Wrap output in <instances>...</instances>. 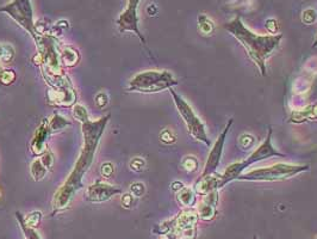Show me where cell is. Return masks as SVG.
<instances>
[{
	"instance_id": "obj_46",
	"label": "cell",
	"mask_w": 317,
	"mask_h": 239,
	"mask_svg": "<svg viewBox=\"0 0 317 239\" xmlns=\"http://www.w3.org/2000/svg\"><path fill=\"white\" fill-rule=\"evenodd\" d=\"M166 239H167V238H166Z\"/></svg>"
},
{
	"instance_id": "obj_3",
	"label": "cell",
	"mask_w": 317,
	"mask_h": 239,
	"mask_svg": "<svg viewBox=\"0 0 317 239\" xmlns=\"http://www.w3.org/2000/svg\"><path fill=\"white\" fill-rule=\"evenodd\" d=\"M57 38L51 35L38 36L36 45L38 53L34 57V62L42 67L44 79L50 87L55 86L64 80L66 74L64 73V66L61 64V53L58 52Z\"/></svg>"
},
{
	"instance_id": "obj_24",
	"label": "cell",
	"mask_w": 317,
	"mask_h": 239,
	"mask_svg": "<svg viewBox=\"0 0 317 239\" xmlns=\"http://www.w3.org/2000/svg\"><path fill=\"white\" fill-rule=\"evenodd\" d=\"M198 29L202 32V35H211L214 32L215 24L208 16L199 15L198 16Z\"/></svg>"
},
{
	"instance_id": "obj_20",
	"label": "cell",
	"mask_w": 317,
	"mask_h": 239,
	"mask_svg": "<svg viewBox=\"0 0 317 239\" xmlns=\"http://www.w3.org/2000/svg\"><path fill=\"white\" fill-rule=\"evenodd\" d=\"M312 120H313V117L311 113V107L308 106L305 108H302V109L293 110L289 121L292 123H303V122H306V121H312Z\"/></svg>"
},
{
	"instance_id": "obj_25",
	"label": "cell",
	"mask_w": 317,
	"mask_h": 239,
	"mask_svg": "<svg viewBox=\"0 0 317 239\" xmlns=\"http://www.w3.org/2000/svg\"><path fill=\"white\" fill-rule=\"evenodd\" d=\"M72 113H73L74 119L77 121H79V122H81V123H85V122H87V121H90L87 109L79 103L74 104L73 109H72Z\"/></svg>"
},
{
	"instance_id": "obj_7",
	"label": "cell",
	"mask_w": 317,
	"mask_h": 239,
	"mask_svg": "<svg viewBox=\"0 0 317 239\" xmlns=\"http://www.w3.org/2000/svg\"><path fill=\"white\" fill-rule=\"evenodd\" d=\"M0 12H5L22 27L25 31L32 36L35 42L37 41L38 35L36 31V23L34 21V9L31 0H11L9 4L0 8Z\"/></svg>"
},
{
	"instance_id": "obj_12",
	"label": "cell",
	"mask_w": 317,
	"mask_h": 239,
	"mask_svg": "<svg viewBox=\"0 0 317 239\" xmlns=\"http://www.w3.org/2000/svg\"><path fill=\"white\" fill-rule=\"evenodd\" d=\"M272 157H285V155L279 151L276 150V147L272 144V129H269L266 137L261 145H259L257 149H254L253 152L250 153V156L247 159L243 160V164L246 166V169L249 168L253 164H256L258 162L265 160L267 158H272Z\"/></svg>"
},
{
	"instance_id": "obj_22",
	"label": "cell",
	"mask_w": 317,
	"mask_h": 239,
	"mask_svg": "<svg viewBox=\"0 0 317 239\" xmlns=\"http://www.w3.org/2000/svg\"><path fill=\"white\" fill-rule=\"evenodd\" d=\"M197 213L201 220L210 221L215 218V215H216V206L209 205L207 202L202 201L199 207L197 208Z\"/></svg>"
},
{
	"instance_id": "obj_21",
	"label": "cell",
	"mask_w": 317,
	"mask_h": 239,
	"mask_svg": "<svg viewBox=\"0 0 317 239\" xmlns=\"http://www.w3.org/2000/svg\"><path fill=\"white\" fill-rule=\"evenodd\" d=\"M47 172H48V169L43 165L41 158L35 159L34 162L31 163L30 173H31L32 178H34V181L36 182L42 181V179L45 177V175H47Z\"/></svg>"
},
{
	"instance_id": "obj_16",
	"label": "cell",
	"mask_w": 317,
	"mask_h": 239,
	"mask_svg": "<svg viewBox=\"0 0 317 239\" xmlns=\"http://www.w3.org/2000/svg\"><path fill=\"white\" fill-rule=\"evenodd\" d=\"M246 170L247 169L243 164V160L242 162H236L234 163V164L228 166V168L224 170V172L220 175V184H218V189L224 188V186L229 184L230 182L237 181L238 177H240Z\"/></svg>"
},
{
	"instance_id": "obj_39",
	"label": "cell",
	"mask_w": 317,
	"mask_h": 239,
	"mask_svg": "<svg viewBox=\"0 0 317 239\" xmlns=\"http://www.w3.org/2000/svg\"><path fill=\"white\" fill-rule=\"evenodd\" d=\"M266 29L270 34L277 35L278 30H279V24L276 19H267L266 21Z\"/></svg>"
},
{
	"instance_id": "obj_6",
	"label": "cell",
	"mask_w": 317,
	"mask_h": 239,
	"mask_svg": "<svg viewBox=\"0 0 317 239\" xmlns=\"http://www.w3.org/2000/svg\"><path fill=\"white\" fill-rule=\"evenodd\" d=\"M169 93H171L173 102H174L176 109H178V113L180 114L182 121L185 122L186 128H187L192 139H195L198 142L204 144L207 146H211V140L208 136L205 124L197 116V114L195 113L192 107L187 103V101L179 93H176L173 87L169 89Z\"/></svg>"
},
{
	"instance_id": "obj_31",
	"label": "cell",
	"mask_w": 317,
	"mask_h": 239,
	"mask_svg": "<svg viewBox=\"0 0 317 239\" xmlns=\"http://www.w3.org/2000/svg\"><path fill=\"white\" fill-rule=\"evenodd\" d=\"M317 19V12L313 9L304 10L302 14V21L304 24H312Z\"/></svg>"
},
{
	"instance_id": "obj_42",
	"label": "cell",
	"mask_w": 317,
	"mask_h": 239,
	"mask_svg": "<svg viewBox=\"0 0 317 239\" xmlns=\"http://www.w3.org/2000/svg\"><path fill=\"white\" fill-rule=\"evenodd\" d=\"M317 47V37H316V40H315V42H313V44H312V48H316Z\"/></svg>"
},
{
	"instance_id": "obj_19",
	"label": "cell",
	"mask_w": 317,
	"mask_h": 239,
	"mask_svg": "<svg viewBox=\"0 0 317 239\" xmlns=\"http://www.w3.org/2000/svg\"><path fill=\"white\" fill-rule=\"evenodd\" d=\"M48 124H49V129H50L51 134L53 133H58L61 132L62 129H65L66 127L71 126V121H68L66 117H64L60 114L55 113L50 119L48 120Z\"/></svg>"
},
{
	"instance_id": "obj_10",
	"label": "cell",
	"mask_w": 317,
	"mask_h": 239,
	"mask_svg": "<svg viewBox=\"0 0 317 239\" xmlns=\"http://www.w3.org/2000/svg\"><path fill=\"white\" fill-rule=\"evenodd\" d=\"M141 0H128V5L117 19L120 32H134L143 44L146 43L145 37L139 29V16H137V8Z\"/></svg>"
},
{
	"instance_id": "obj_11",
	"label": "cell",
	"mask_w": 317,
	"mask_h": 239,
	"mask_svg": "<svg viewBox=\"0 0 317 239\" xmlns=\"http://www.w3.org/2000/svg\"><path fill=\"white\" fill-rule=\"evenodd\" d=\"M75 100H77V93L67 75L61 83L51 87V90L48 92V101L53 106L71 107L74 106Z\"/></svg>"
},
{
	"instance_id": "obj_29",
	"label": "cell",
	"mask_w": 317,
	"mask_h": 239,
	"mask_svg": "<svg viewBox=\"0 0 317 239\" xmlns=\"http://www.w3.org/2000/svg\"><path fill=\"white\" fill-rule=\"evenodd\" d=\"M16 80V73L14 70H3L0 74V83L3 85H11Z\"/></svg>"
},
{
	"instance_id": "obj_44",
	"label": "cell",
	"mask_w": 317,
	"mask_h": 239,
	"mask_svg": "<svg viewBox=\"0 0 317 239\" xmlns=\"http://www.w3.org/2000/svg\"><path fill=\"white\" fill-rule=\"evenodd\" d=\"M0 195H2V193H0Z\"/></svg>"
},
{
	"instance_id": "obj_27",
	"label": "cell",
	"mask_w": 317,
	"mask_h": 239,
	"mask_svg": "<svg viewBox=\"0 0 317 239\" xmlns=\"http://www.w3.org/2000/svg\"><path fill=\"white\" fill-rule=\"evenodd\" d=\"M182 168H184L185 171H187L188 173H192L195 171H197L199 162L198 159L194 156H186L184 159H182Z\"/></svg>"
},
{
	"instance_id": "obj_35",
	"label": "cell",
	"mask_w": 317,
	"mask_h": 239,
	"mask_svg": "<svg viewBox=\"0 0 317 239\" xmlns=\"http://www.w3.org/2000/svg\"><path fill=\"white\" fill-rule=\"evenodd\" d=\"M40 158H41L42 163H43V165L45 166V168H47L48 170H51V168H53V165H54V162H55L53 153H51L49 150H47L43 153V155L40 157Z\"/></svg>"
},
{
	"instance_id": "obj_17",
	"label": "cell",
	"mask_w": 317,
	"mask_h": 239,
	"mask_svg": "<svg viewBox=\"0 0 317 239\" xmlns=\"http://www.w3.org/2000/svg\"><path fill=\"white\" fill-rule=\"evenodd\" d=\"M196 192L194 188H182L180 192L176 193V200H178V204L184 208H191L194 207L196 204Z\"/></svg>"
},
{
	"instance_id": "obj_23",
	"label": "cell",
	"mask_w": 317,
	"mask_h": 239,
	"mask_svg": "<svg viewBox=\"0 0 317 239\" xmlns=\"http://www.w3.org/2000/svg\"><path fill=\"white\" fill-rule=\"evenodd\" d=\"M16 219H17V221L19 222V226H21L23 233H24L25 239H41V237L34 228L29 227V226L25 224L24 217H23L19 212H16Z\"/></svg>"
},
{
	"instance_id": "obj_40",
	"label": "cell",
	"mask_w": 317,
	"mask_h": 239,
	"mask_svg": "<svg viewBox=\"0 0 317 239\" xmlns=\"http://www.w3.org/2000/svg\"><path fill=\"white\" fill-rule=\"evenodd\" d=\"M182 188H185V185L182 184L181 182H174V183H172V190H174L175 193L180 192Z\"/></svg>"
},
{
	"instance_id": "obj_9",
	"label": "cell",
	"mask_w": 317,
	"mask_h": 239,
	"mask_svg": "<svg viewBox=\"0 0 317 239\" xmlns=\"http://www.w3.org/2000/svg\"><path fill=\"white\" fill-rule=\"evenodd\" d=\"M233 123H234L233 119H230L229 121H228L227 126L224 127V129L222 130V133L218 135L216 141H215L214 145H212L210 152H209V155H208L207 162H205L204 170H203L201 177H205V176L216 173L217 168L220 166L222 155H223L225 140H227V135H228V133H229V129L231 128V126H233Z\"/></svg>"
},
{
	"instance_id": "obj_32",
	"label": "cell",
	"mask_w": 317,
	"mask_h": 239,
	"mask_svg": "<svg viewBox=\"0 0 317 239\" xmlns=\"http://www.w3.org/2000/svg\"><path fill=\"white\" fill-rule=\"evenodd\" d=\"M145 166L146 162L145 159L141 158V157H135V158H133L129 163V168L135 172H141L142 170L145 169Z\"/></svg>"
},
{
	"instance_id": "obj_34",
	"label": "cell",
	"mask_w": 317,
	"mask_h": 239,
	"mask_svg": "<svg viewBox=\"0 0 317 239\" xmlns=\"http://www.w3.org/2000/svg\"><path fill=\"white\" fill-rule=\"evenodd\" d=\"M136 199L132 193H125L122 195V206L126 209H132L136 204Z\"/></svg>"
},
{
	"instance_id": "obj_36",
	"label": "cell",
	"mask_w": 317,
	"mask_h": 239,
	"mask_svg": "<svg viewBox=\"0 0 317 239\" xmlns=\"http://www.w3.org/2000/svg\"><path fill=\"white\" fill-rule=\"evenodd\" d=\"M129 192L132 193V194L135 196V198H141V196L145 194V192H146L145 184H143V183H140V182L133 183V184L130 185Z\"/></svg>"
},
{
	"instance_id": "obj_43",
	"label": "cell",
	"mask_w": 317,
	"mask_h": 239,
	"mask_svg": "<svg viewBox=\"0 0 317 239\" xmlns=\"http://www.w3.org/2000/svg\"><path fill=\"white\" fill-rule=\"evenodd\" d=\"M2 53H3V44H0V57H2Z\"/></svg>"
},
{
	"instance_id": "obj_26",
	"label": "cell",
	"mask_w": 317,
	"mask_h": 239,
	"mask_svg": "<svg viewBox=\"0 0 317 239\" xmlns=\"http://www.w3.org/2000/svg\"><path fill=\"white\" fill-rule=\"evenodd\" d=\"M42 218H43V215H42V213L40 211H34V212L29 213L27 217L24 218V221L29 227L34 228L35 230V228H37L38 226H40Z\"/></svg>"
},
{
	"instance_id": "obj_38",
	"label": "cell",
	"mask_w": 317,
	"mask_h": 239,
	"mask_svg": "<svg viewBox=\"0 0 317 239\" xmlns=\"http://www.w3.org/2000/svg\"><path fill=\"white\" fill-rule=\"evenodd\" d=\"M96 104L100 108V109L105 108L107 104H109V97H107V94L105 92L98 93L96 96Z\"/></svg>"
},
{
	"instance_id": "obj_45",
	"label": "cell",
	"mask_w": 317,
	"mask_h": 239,
	"mask_svg": "<svg viewBox=\"0 0 317 239\" xmlns=\"http://www.w3.org/2000/svg\"><path fill=\"white\" fill-rule=\"evenodd\" d=\"M254 239H257V238H254Z\"/></svg>"
},
{
	"instance_id": "obj_4",
	"label": "cell",
	"mask_w": 317,
	"mask_h": 239,
	"mask_svg": "<svg viewBox=\"0 0 317 239\" xmlns=\"http://www.w3.org/2000/svg\"><path fill=\"white\" fill-rule=\"evenodd\" d=\"M178 80L169 71H143L130 79L128 90L140 93H155L169 90L178 85Z\"/></svg>"
},
{
	"instance_id": "obj_41",
	"label": "cell",
	"mask_w": 317,
	"mask_h": 239,
	"mask_svg": "<svg viewBox=\"0 0 317 239\" xmlns=\"http://www.w3.org/2000/svg\"><path fill=\"white\" fill-rule=\"evenodd\" d=\"M311 113H312V117L313 120H317V103L311 104Z\"/></svg>"
},
{
	"instance_id": "obj_5",
	"label": "cell",
	"mask_w": 317,
	"mask_h": 239,
	"mask_svg": "<svg viewBox=\"0 0 317 239\" xmlns=\"http://www.w3.org/2000/svg\"><path fill=\"white\" fill-rule=\"evenodd\" d=\"M309 165H293L286 163H277L271 166L258 168L243 172L238 177L240 182H278L292 178L299 173L309 171Z\"/></svg>"
},
{
	"instance_id": "obj_14",
	"label": "cell",
	"mask_w": 317,
	"mask_h": 239,
	"mask_svg": "<svg viewBox=\"0 0 317 239\" xmlns=\"http://www.w3.org/2000/svg\"><path fill=\"white\" fill-rule=\"evenodd\" d=\"M50 129H49V124L48 120H43L41 122L40 126H38L37 130H36L34 137H32L31 144H30V150L31 152L34 153L35 156L41 157L45 151L48 150L47 141L48 137L50 136Z\"/></svg>"
},
{
	"instance_id": "obj_33",
	"label": "cell",
	"mask_w": 317,
	"mask_h": 239,
	"mask_svg": "<svg viewBox=\"0 0 317 239\" xmlns=\"http://www.w3.org/2000/svg\"><path fill=\"white\" fill-rule=\"evenodd\" d=\"M100 173L104 178H111L115 173V165L110 162L104 163L100 166Z\"/></svg>"
},
{
	"instance_id": "obj_2",
	"label": "cell",
	"mask_w": 317,
	"mask_h": 239,
	"mask_svg": "<svg viewBox=\"0 0 317 239\" xmlns=\"http://www.w3.org/2000/svg\"><path fill=\"white\" fill-rule=\"evenodd\" d=\"M223 28L233 37L240 42L241 45L246 49L248 57L251 59L254 65L261 75H266V60L271 57L282 42L283 35H257L250 31L243 24L242 19L236 17L231 22L225 23Z\"/></svg>"
},
{
	"instance_id": "obj_30",
	"label": "cell",
	"mask_w": 317,
	"mask_h": 239,
	"mask_svg": "<svg viewBox=\"0 0 317 239\" xmlns=\"http://www.w3.org/2000/svg\"><path fill=\"white\" fill-rule=\"evenodd\" d=\"M238 142H240V146L242 147L243 150H249L254 146L256 144V137L250 134H242L238 139Z\"/></svg>"
},
{
	"instance_id": "obj_28",
	"label": "cell",
	"mask_w": 317,
	"mask_h": 239,
	"mask_svg": "<svg viewBox=\"0 0 317 239\" xmlns=\"http://www.w3.org/2000/svg\"><path fill=\"white\" fill-rule=\"evenodd\" d=\"M15 57V49L12 48V45L10 44H3V53L0 57V61L3 64H9Z\"/></svg>"
},
{
	"instance_id": "obj_1",
	"label": "cell",
	"mask_w": 317,
	"mask_h": 239,
	"mask_svg": "<svg viewBox=\"0 0 317 239\" xmlns=\"http://www.w3.org/2000/svg\"><path fill=\"white\" fill-rule=\"evenodd\" d=\"M110 117V114H107L106 116L101 117L97 121L90 120L87 122L81 123V133L84 136L83 149H81V152L78 157L73 170L68 175V178L61 185V188L55 193L53 200L54 213L66 208L70 205L72 199L74 198V195L80 189H83V178L92 165L98 145H99L101 136L105 132Z\"/></svg>"
},
{
	"instance_id": "obj_8",
	"label": "cell",
	"mask_w": 317,
	"mask_h": 239,
	"mask_svg": "<svg viewBox=\"0 0 317 239\" xmlns=\"http://www.w3.org/2000/svg\"><path fill=\"white\" fill-rule=\"evenodd\" d=\"M199 220L197 209L184 208L172 219V230L166 235L167 239H196L197 222Z\"/></svg>"
},
{
	"instance_id": "obj_13",
	"label": "cell",
	"mask_w": 317,
	"mask_h": 239,
	"mask_svg": "<svg viewBox=\"0 0 317 239\" xmlns=\"http://www.w3.org/2000/svg\"><path fill=\"white\" fill-rule=\"evenodd\" d=\"M122 189L117 188L115 185H111L109 183L98 179L91 184L86 190V200L90 202H104L110 200L112 196L120 194Z\"/></svg>"
},
{
	"instance_id": "obj_18",
	"label": "cell",
	"mask_w": 317,
	"mask_h": 239,
	"mask_svg": "<svg viewBox=\"0 0 317 239\" xmlns=\"http://www.w3.org/2000/svg\"><path fill=\"white\" fill-rule=\"evenodd\" d=\"M61 64L64 67H74L80 61V54L73 47H66L61 52Z\"/></svg>"
},
{
	"instance_id": "obj_15",
	"label": "cell",
	"mask_w": 317,
	"mask_h": 239,
	"mask_svg": "<svg viewBox=\"0 0 317 239\" xmlns=\"http://www.w3.org/2000/svg\"><path fill=\"white\" fill-rule=\"evenodd\" d=\"M218 184H220V175L216 172L214 175L199 177L195 183L194 190L196 192V194L204 196L214 190H220Z\"/></svg>"
},
{
	"instance_id": "obj_37",
	"label": "cell",
	"mask_w": 317,
	"mask_h": 239,
	"mask_svg": "<svg viewBox=\"0 0 317 239\" xmlns=\"http://www.w3.org/2000/svg\"><path fill=\"white\" fill-rule=\"evenodd\" d=\"M160 140L165 144H173L175 141V135L171 129H163L160 133Z\"/></svg>"
}]
</instances>
